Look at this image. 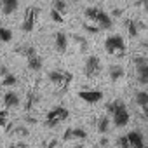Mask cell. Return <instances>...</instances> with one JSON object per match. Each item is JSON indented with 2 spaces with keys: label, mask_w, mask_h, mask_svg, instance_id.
Segmentation results:
<instances>
[{
  "label": "cell",
  "mask_w": 148,
  "mask_h": 148,
  "mask_svg": "<svg viewBox=\"0 0 148 148\" xmlns=\"http://www.w3.org/2000/svg\"><path fill=\"white\" fill-rule=\"evenodd\" d=\"M84 14H86V18H87L91 23H94L99 30H112V26H113L112 16H110L108 12H105L103 9H99V7H87Z\"/></svg>",
  "instance_id": "obj_1"
},
{
  "label": "cell",
  "mask_w": 148,
  "mask_h": 148,
  "mask_svg": "<svg viewBox=\"0 0 148 148\" xmlns=\"http://www.w3.org/2000/svg\"><path fill=\"white\" fill-rule=\"evenodd\" d=\"M47 79L63 92V91H66L68 89V86L71 84V80H73V75L70 71H64V70H52V71H49L47 73Z\"/></svg>",
  "instance_id": "obj_2"
},
{
  "label": "cell",
  "mask_w": 148,
  "mask_h": 148,
  "mask_svg": "<svg viewBox=\"0 0 148 148\" xmlns=\"http://www.w3.org/2000/svg\"><path fill=\"white\" fill-rule=\"evenodd\" d=\"M105 49H106L108 54L117 56V58H122L125 54V42H124L122 35H110V37H106Z\"/></svg>",
  "instance_id": "obj_3"
},
{
  "label": "cell",
  "mask_w": 148,
  "mask_h": 148,
  "mask_svg": "<svg viewBox=\"0 0 148 148\" xmlns=\"http://www.w3.org/2000/svg\"><path fill=\"white\" fill-rule=\"evenodd\" d=\"M112 119H113V124L115 127H125L129 124V112H127V106L122 99H115V110L112 113Z\"/></svg>",
  "instance_id": "obj_4"
},
{
  "label": "cell",
  "mask_w": 148,
  "mask_h": 148,
  "mask_svg": "<svg viewBox=\"0 0 148 148\" xmlns=\"http://www.w3.org/2000/svg\"><path fill=\"white\" fill-rule=\"evenodd\" d=\"M68 117H70V112L64 106H56V108H52L47 113V117H45V127L52 129V127L59 125L61 122H64Z\"/></svg>",
  "instance_id": "obj_5"
},
{
  "label": "cell",
  "mask_w": 148,
  "mask_h": 148,
  "mask_svg": "<svg viewBox=\"0 0 148 148\" xmlns=\"http://www.w3.org/2000/svg\"><path fill=\"white\" fill-rule=\"evenodd\" d=\"M38 14H40V9H38L37 5L26 7L25 18H23V25H21L23 32H26V33L33 32V28H35V25H37V19H38Z\"/></svg>",
  "instance_id": "obj_6"
},
{
  "label": "cell",
  "mask_w": 148,
  "mask_h": 148,
  "mask_svg": "<svg viewBox=\"0 0 148 148\" xmlns=\"http://www.w3.org/2000/svg\"><path fill=\"white\" fill-rule=\"evenodd\" d=\"M84 73H86V77H89V79L98 77L101 73V59L98 56H89L86 59V64H84Z\"/></svg>",
  "instance_id": "obj_7"
},
{
  "label": "cell",
  "mask_w": 148,
  "mask_h": 148,
  "mask_svg": "<svg viewBox=\"0 0 148 148\" xmlns=\"http://www.w3.org/2000/svg\"><path fill=\"white\" fill-rule=\"evenodd\" d=\"M79 98L82 101H86V103L94 105V103H99L103 99V92L98 91V89H87V91H80L79 92Z\"/></svg>",
  "instance_id": "obj_8"
},
{
  "label": "cell",
  "mask_w": 148,
  "mask_h": 148,
  "mask_svg": "<svg viewBox=\"0 0 148 148\" xmlns=\"http://www.w3.org/2000/svg\"><path fill=\"white\" fill-rule=\"evenodd\" d=\"M125 28H127V35L129 37H138L141 32L146 30V25L141 23V21H136V19H125Z\"/></svg>",
  "instance_id": "obj_9"
},
{
  "label": "cell",
  "mask_w": 148,
  "mask_h": 148,
  "mask_svg": "<svg viewBox=\"0 0 148 148\" xmlns=\"http://www.w3.org/2000/svg\"><path fill=\"white\" fill-rule=\"evenodd\" d=\"M127 141H129V146L131 148H146L145 145V138L139 131H131L127 134Z\"/></svg>",
  "instance_id": "obj_10"
},
{
  "label": "cell",
  "mask_w": 148,
  "mask_h": 148,
  "mask_svg": "<svg viewBox=\"0 0 148 148\" xmlns=\"http://www.w3.org/2000/svg\"><path fill=\"white\" fill-rule=\"evenodd\" d=\"M54 44H56V51L58 52H66V49H68V37H66V33L58 32L54 35Z\"/></svg>",
  "instance_id": "obj_11"
},
{
  "label": "cell",
  "mask_w": 148,
  "mask_h": 148,
  "mask_svg": "<svg viewBox=\"0 0 148 148\" xmlns=\"http://www.w3.org/2000/svg\"><path fill=\"white\" fill-rule=\"evenodd\" d=\"M18 5H19V0H2V2H0L2 12H4L5 16H11L12 12H16Z\"/></svg>",
  "instance_id": "obj_12"
},
{
  "label": "cell",
  "mask_w": 148,
  "mask_h": 148,
  "mask_svg": "<svg viewBox=\"0 0 148 148\" xmlns=\"http://www.w3.org/2000/svg\"><path fill=\"white\" fill-rule=\"evenodd\" d=\"M19 103H21V99H19V96L16 94V92H5V96H4V105H5V108H16V106H19Z\"/></svg>",
  "instance_id": "obj_13"
},
{
  "label": "cell",
  "mask_w": 148,
  "mask_h": 148,
  "mask_svg": "<svg viewBox=\"0 0 148 148\" xmlns=\"http://www.w3.org/2000/svg\"><path fill=\"white\" fill-rule=\"evenodd\" d=\"M124 75H125V70H124L120 64H112V66H110V79H112V82L120 80Z\"/></svg>",
  "instance_id": "obj_14"
},
{
  "label": "cell",
  "mask_w": 148,
  "mask_h": 148,
  "mask_svg": "<svg viewBox=\"0 0 148 148\" xmlns=\"http://www.w3.org/2000/svg\"><path fill=\"white\" fill-rule=\"evenodd\" d=\"M136 77H138V82L139 84L148 86V64H143V66H138L136 68Z\"/></svg>",
  "instance_id": "obj_15"
},
{
  "label": "cell",
  "mask_w": 148,
  "mask_h": 148,
  "mask_svg": "<svg viewBox=\"0 0 148 148\" xmlns=\"http://www.w3.org/2000/svg\"><path fill=\"white\" fill-rule=\"evenodd\" d=\"M26 61H28V68H30L32 71H40V70H42V58H40L38 54L30 56Z\"/></svg>",
  "instance_id": "obj_16"
},
{
  "label": "cell",
  "mask_w": 148,
  "mask_h": 148,
  "mask_svg": "<svg viewBox=\"0 0 148 148\" xmlns=\"http://www.w3.org/2000/svg\"><path fill=\"white\" fill-rule=\"evenodd\" d=\"M70 136H71V141H75V139L84 141V139H87V132L82 127H70Z\"/></svg>",
  "instance_id": "obj_17"
},
{
  "label": "cell",
  "mask_w": 148,
  "mask_h": 148,
  "mask_svg": "<svg viewBox=\"0 0 148 148\" xmlns=\"http://www.w3.org/2000/svg\"><path fill=\"white\" fill-rule=\"evenodd\" d=\"M134 101H136V105H138L139 108L146 106V105H148V92H146V91H138V92L134 94Z\"/></svg>",
  "instance_id": "obj_18"
},
{
  "label": "cell",
  "mask_w": 148,
  "mask_h": 148,
  "mask_svg": "<svg viewBox=\"0 0 148 148\" xmlns=\"http://www.w3.org/2000/svg\"><path fill=\"white\" fill-rule=\"evenodd\" d=\"M14 51H16V54H21V56H25L26 59H28L30 56H33V54H37V51H35V47H32V45H23V47H16Z\"/></svg>",
  "instance_id": "obj_19"
},
{
  "label": "cell",
  "mask_w": 148,
  "mask_h": 148,
  "mask_svg": "<svg viewBox=\"0 0 148 148\" xmlns=\"http://www.w3.org/2000/svg\"><path fill=\"white\" fill-rule=\"evenodd\" d=\"M108 129H110V117H101L99 120H98V132H101V134H106L108 132Z\"/></svg>",
  "instance_id": "obj_20"
},
{
  "label": "cell",
  "mask_w": 148,
  "mask_h": 148,
  "mask_svg": "<svg viewBox=\"0 0 148 148\" xmlns=\"http://www.w3.org/2000/svg\"><path fill=\"white\" fill-rule=\"evenodd\" d=\"M66 9H68V5H66L64 0H52V11H56L63 16L66 12Z\"/></svg>",
  "instance_id": "obj_21"
},
{
  "label": "cell",
  "mask_w": 148,
  "mask_h": 148,
  "mask_svg": "<svg viewBox=\"0 0 148 148\" xmlns=\"http://www.w3.org/2000/svg\"><path fill=\"white\" fill-rule=\"evenodd\" d=\"M11 40H12V32L0 25V42H11Z\"/></svg>",
  "instance_id": "obj_22"
},
{
  "label": "cell",
  "mask_w": 148,
  "mask_h": 148,
  "mask_svg": "<svg viewBox=\"0 0 148 148\" xmlns=\"http://www.w3.org/2000/svg\"><path fill=\"white\" fill-rule=\"evenodd\" d=\"M18 84V79H16V75H12V73H7V75L2 79V86H16Z\"/></svg>",
  "instance_id": "obj_23"
},
{
  "label": "cell",
  "mask_w": 148,
  "mask_h": 148,
  "mask_svg": "<svg viewBox=\"0 0 148 148\" xmlns=\"http://www.w3.org/2000/svg\"><path fill=\"white\" fill-rule=\"evenodd\" d=\"M11 132H12L14 136H19V138H26V136L30 134V131H28L26 127H14Z\"/></svg>",
  "instance_id": "obj_24"
},
{
  "label": "cell",
  "mask_w": 148,
  "mask_h": 148,
  "mask_svg": "<svg viewBox=\"0 0 148 148\" xmlns=\"http://www.w3.org/2000/svg\"><path fill=\"white\" fill-rule=\"evenodd\" d=\"M73 40L77 42V45H79V49H80V51H86V49H87V40H86L84 37H79V35H73Z\"/></svg>",
  "instance_id": "obj_25"
},
{
  "label": "cell",
  "mask_w": 148,
  "mask_h": 148,
  "mask_svg": "<svg viewBox=\"0 0 148 148\" xmlns=\"http://www.w3.org/2000/svg\"><path fill=\"white\" fill-rule=\"evenodd\" d=\"M132 63H134V66L138 68V66H143V64H148V58H145V56H134L132 58Z\"/></svg>",
  "instance_id": "obj_26"
},
{
  "label": "cell",
  "mask_w": 148,
  "mask_h": 148,
  "mask_svg": "<svg viewBox=\"0 0 148 148\" xmlns=\"http://www.w3.org/2000/svg\"><path fill=\"white\" fill-rule=\"evenodd\" d=\"M82 26H84V30H86V32H89V33H98V32H99V28H98L94 23H91V21L84 23Z\"/></svg>",
  "instance_id": "obj_27"
},
{
  "label": "cell",
  "mask_w": 148,
  "mask_h": 148,
  "mask_svg": "<svg viewBox=\"0 0 148 148\" xmlns=\"http://www.w3.org/2000/svg\"><path fill=\"white\" fill-rule=\"evenodd\" d=\"M37 103V96L33 94V92H28V101H26V110L30 112L32 108H33V105Z\"/></svg>",
  "instance_id": "obj_28"
},
{
  "label": "cell",
  "mask_w": 148,
  "mask_h": 148,
  "mask_svg": "<svg viewBox=\"0 0 148 148\" xmlns=\"http://www.w3.org/2000/svg\"><path fill=\"white\" fill-rule=\"evenodd\" d=\"M117 146H119V148H131V146H129V141H127V136H119Z\"/></svg>",
  "instance_id": "obj_29"
},
{
  "label": "cell",
  "mask_w": 148,
  "mask_h": 148,
  "mask_svg": "<svg viewBox=\"0 0 148 148\" xmlns=\"http://www.w3.org/2000/svg\"><path fill=\"white\" fill-rule=\"evenodd\" d=\"M51 18H52V19H54L56 23H63V16H61L59 12H56V11H52V9H51Z\"/></svg>",
  "instance_id": "obj_30"
},
{
  "label": "cell",
  "mask_w": 148,
  "mask_h": 148,
  "mask_svg": "<svg viewBox=\"0 0 148 148\" xmlns=\"http://www.w3.org/2000/svg\"><path fill=\"white\" fill-rule=\"evenodd\" d=\"M56 145H58V141H56V139H51V143H45V146H44V148H54Z\"/></svg>",
  "instance_id": "obj_31"
},
{
  "label": "cell",
  "mask_w": 148,
  "mask_h": 148,
  "mask_svg": "<svg viewBox=\"0 0 148 148\" xmlns=\"http://www.w3.org/2000/svg\"><path fill=\"white\" fill-rule=\"evenodd\" d=\"M141 112H143V119H146V120H148V105H146V106H143V108H141Z\"/></svg>",
  "instance_id": "obj_32"
},
{
  "label": "cell",
  "mask_w": 148,
  "mask_h": 148,
  "mask_svg": "<svg viewBox=\"0 0 148 148\" xmlns=\"http://www.w3.org/2000/svg\"><path fill=\"white\" fill-rule=\"evenodd\" d=\"M99 145H101V146H108V138H105V136H103V138L99 139Z\"/></svg>",
  "instance_id": "obj_33"
},
{
  "label": "cell",
  "mask_w": 148,
  "mask_h": 148,
  "mask_svg": "<svg viewBox=\"0 0 148 148\" xmlns=\"http://www.w3.org/2000/svg\"><path fill=\"white\" fill-rule=\"evenodd\" d=\"M113 16H122V11L117 7V9H113Z\"/></svg>",
  "instance_id": "obj_34"
},
{
  "label": "cell",
  "mask_w": 148,
  "mask_h": 148,
  "mask_svg": "<svg viewBox=\"0 0 148 148\" xmlns=\"http://www.w3.org/2000/svg\"><path fill=\"white\" fill-rule=\"evenodd\" d=\"M143 7H145V12L148 14V0H143Z\"/></svg>",
  "instance_id": "obj_35"
},
{
  "label": "cell",
  "mask_w": 148,
  "mask_h": 148,
  "mask_svg": "<svg viewBox=\"0 0 148 148\" xmlns=\"http://www.w3.org/2000/svg\"><path fill=\"white\" fill-rule=\"evenodd\" d=\"M141 45H143V47H146V49H148V38H145V40H143V42H141Z\"/></svg>",
  "instance_id": "obj_36"
},
{
  "label": "cell",
  "mask_w": 148,
  "mask_h": 148,
  "mask_svg": "<svg viewBox=\"0 0 148 148\" xmlns=\"http://www.w3.org/2000/svg\"><path fill=\"white\" fill-rule=\"evenodd\" d=\"M136 2V5H143V0H134Z\"/></svg>",
  "instance_id": "obj_37"
}]
</instances>
